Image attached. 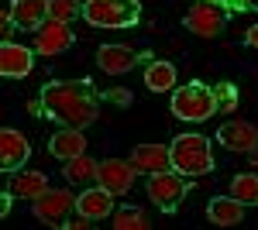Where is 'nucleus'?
Wrapping results in <instances>:
<instances>
[{"label":"nucleus","mask_w":258,"mask_h":230,"mask_svg":"<svg viewBox=\"0 0 258 230\" xmlns=\"http://www.w3.org/2000/svg\"><path fill=\"white\" fill-rule=\"evenodd\" d=\"M83 18L93 28H131L141 21L138 0H83Z\"/></svg>","instance_id":"nucleus-4"},{"label":"nucleus","mask_w":258,"mask_h":230,"mask_svg":"<svg viewBox=\"0 0 258 230\" xmlns=\"http://www.w3.org/2000/svg\"><path fill=\"white\" fill-rule=\"evenodd\" d=\"M241 7H258V0H241Z\"/></svg>","instance_id":"nucleus-31"},{"label":"nucleus","mask_w":258,"mask_h":230,"mask_svg":"<svg viewBox=\"0 0 258 230\" xmlns=\"http://www.w3.org/2000/svg\"><path fill=\"white\" fill-rule=\"evenodd\" d=\"M107 100H110V103H120V107H127V103H131V93H127V90H107Z\"/></svg>","instance_id":"nucleus-26"},{"label":"nucleus","mask_w":258,"mask_h":230,"mask_svg":"<svg viewBox=\"0 0 258 230\" xmlns=\"http://www.w3.org/2000/svg\"><path fill=\"white\" fill-rule=\"evenodd\" d=\"M169 158H172V169L186 179L207 175L214 169V151H210V141L203 134H179L169 144Z\"/></svg>","instance_id":"nucleus-2"},{"label":"nucleus","mask_w":258,"mask_h":230,"mask_svg":"<svg viewBox=\"0 0 258 230\" xmlns=\"http://www.w3.org/2000/svg\"><path fill=\"white\" fill-rule=\"evenodd\" d=\"M97 90L90 79H66V83H48L41 86V114L59 120L62 127H86L97 120Z\"/></svg>","instance_id":"nucleus-1"},{"label":"nucleus","mask_w":258,"mask_h":230,"mask_svg":"<svg viewBox=\"0 0 258 230\" xmlns=\"http://www.w3.org/2000/svg\"><path fill=\"white\" fill-rule=\"evenodd\" d=\"M7 189L14 192L18 199H38L41 192L48 189V175H45V172L18 169V172H11V179H7Z\"/></svg>","instance_id":"nucleus-17"},{"label":"nucleus","mask_w":258,"mask_h":230,"mask_svg":"<svg viewBox=\"0 0 258 230\" xmlns=\"http://www.w3.org/2000/svg\"><path fill=\"white\" fill-rule=\"evenodd\" d=\"M11 18L24 31H38L48 21V0H14L11 4Z\"/></svg>","instance_id":"nucleus-16"},{"label":"nucleus","mask_w":258,"mask_h":230,"mask_svg":"<svg viewBox=\"0 0 258 230\" xmlns=\"http://www.w3.org/2000/svg\"><path fill=\"white\" fill-rule=\"evenodd\" d=\"M73 41H76V35L69 31L66 21L48 18L38 31H35V52H38L41 58H52V55H59V52H66Z\"/></svg>","instance_id":"nucleus-8"},{"label":"nucleus","mask_w":258,"mask_h":230,"mask_svg":"<svg viewBox=\"0 0 258 230\" xmlns=\"http://www.w3.org/2000/svg\"><path fill=\"white\" fill-rule=\"evenodd\" d=\"M76 213L90 216V220H103V216H114V192H107L103 186H93L76 196Z\"/></svg>","instance_id":"nucleus-15"},{"label":"nucleus","mask_w":258,"mask_h":230,"mask_svg":"<svg viewBox=\"0 0 258 230\" xmlns=\"http://www.w3.org/2000/svg\"><path fill=\"white\" fill-rule=\"evenodd\" d=\"M141 58L145 55H138V52L127 48V45H100L97 65H100V72H107V76H120V72H131Z\"/></svg>","instance_id":"nucleus-12"},{"label":"nucleus","mask_w":258,"mask_h":230,"mask_svg":"<svg viewBox=\"0 0 258 230\" xmlns=\"http://www.w3.org/2000/svg\"><path fill=\"white\" fill-rule=\"evenodd\" d=\"M97 169H100V162H93L90 155H76V158L66 162L62 175H66V182H73V186H90V182H97Z\"/></svg>","instance_id":"nucleus-20"},{"label":"nucleus","mask_w":258,"mask_h":230,"mask_svg":"<svg viewBox=\"0 0 258 230\" xmlns=\"http://www.w3.org/2000/svg\"><path fill=\"white\" fill-rule=\"evenodd\" d=\"M189 189H193V186H189L186 175H179L176 169L148 175V199H152L162 213H176V206L182 203V196Z\"/></svg>","instance_id":"nucleus-5"},{"label":"nucleus","mask_w":258,"mask_h":230,"mask_svg":"<svg viewBox=\"0 0 258 230\" xmlns=\"http://www.w3.org/2000/svg\"><path fill=\"white\" fill-rule=\"evenodd\" d=\"M31 213L38 216L41 223H48V227H66L69 216L76 213V196L66 192V189H52L48 186L38 199H31Z\"/></svg>","instance_id":"nucleus-6"},{"label":"nucleus","mask_w":258,"mask_h":230,"mask_svg":"<svg viewBox=\"0 0 258 230\" xmlns=\"http://www.w3.org/2000/svg\"><path fill=\"white\" fill-rule=\"evenodd\" d=\"M114 230H148V216L141 206H120L114 210Z\"/></svg>","instance_id":"nucleus-23"},{"label":"nucleus","mask_w":258,"mask_h":230,"mask_svg":"<svg viewBox=\"0 0 258 230\" xmlns=\"http://www.w3.org/2000/svg\"><path fill=\"white\" fill-rule=\"evenodd\" d=\"M172 114L179 120H189V124H200L207 117L217 114V100H214V86H203L200 79L179 86L172 93Z\"/></svg>","instance_id":"nucleus-3"},{"label":"nucleus","mask_w":258,"mask_h":230,"mask_svg":"<svg viewBox=\"0 0 258 230\" xmlns=\"http://www.w3.org/2000/svg\"><path fill=\"white\" fill-rule=\"evenodd\" d=\"M217 141L227 151L251 155V151H258V127L248 124V120H227V124H220Z\"/></svg>","instance_id":"nucleus-10"},{"label":"nucleus","mask_w":258,"mask_h":230,"mask_svg":"<svg viewBox=\"0 0 258 230\" xmlns=\"http://www.w3.org/2000/svg\"><path fill=\"white\" fill-rule=\"evenodd\" d=\"M207 216L217 227H238L244 220V203H238L234 196H217V199L207 203Z\"/></svg>","instance_id":"nucleus-18"},{"label":"nucleus","mask_w":258,"mask_h":230,"mask_svg":"<svg viewBox=\"0 0 258 230\" xmlns=\"http://www.w3.org/2000/svg\"><path fill=\"white\" fill-rule=\"evenodd\" d=\"M127 162L141 175H155V172H169L172 169V158H169V148L165 144H138Z\"/></svg>","instance_id":"nucleus-13"},{"label":"nucleus","mask_w":258,"mask_h":230,"mask_svg":"<svg viewBox=\"0 0 258 230\" xmlns=\"http://www.w3.org/2000/svg\"><path fill=\"white\" fill-rule=\"evenodd\" d=\"M80 14H83V0H48V18L69 24L73 18H80Z\"/></svg>","instance_id":"nucleus-24"},{"label":"nucleus","mask_w":258,"mask_h":230,"mask_svg":"<svg viewBox=\"0 0 258 230\" xmlns=\"http://www.w3.org/2000/svg\"><path fill=\"white\" fill-rule=\"evenodd\" d=\"M11 199H14V192L7 189V192H4V199H0V216H7V213H11Z\"/></svg>","instance_id":"nucleus-30"},{"label":"nucleus","mask_w":258,"mask_h":230,"mask_svg":"<svg viewBox=\"0 0 258 230\" xmlns=\"http://www.w3.org/2000/svg\"><path fill=\"white\" fill-rule=\"evenodd\" d=\"M244 45H251V48H258V24H251V28L244 31Z\"/></svg>","instance_id":"nucleus-28"},{"label":"nucleus","mask_w":258,"mask_h":230,"mask_svg":"<svg viewBox=\"0 0 258 230\" xmlns=\"http://www.w3.org/2000/svg\"><path fill=\"white\" fill-rule=\"evenodd\" d=\"M0 28H4V35L11 38V28H14V18H11V11H4V14H0Z\"/></svg>","instance_id":"nucleus-29"},{"label":"nucleus","mask_w":258,"mask_h":230,"mask_svg":"<svg viewBox=\"0 0 258 230\" xmlns=\"http://www.w3.org/2000/svg\"><path fill=\"white\" fill-rule=\"evenodd\" d=\"M48 151L55 158H62V162H69L76 155H86V137H83L80 127H62L59 134L48 141Z\"/></svg>","instance_id":"nucleus-19"},{"label":"nucleus","mask_w":258,"mask_h":230,"mask_svg":"<svg viewBox=\"0 0 258 230\" xmlns=\"http://www.w3.org/2000/svg\"><path fill=\"white\" fill-rule=\"evenodd\" d=\"M35 65V48H24V45H11L4 41L0 45V72L7 79H24Z\"/></svg>","instance_id":"nucleus-14"},{"label":"nucleus","mask_w":258,"mask_h":230,"mask_svg":"<svg viewBox=\"0 0 258 230\" xmlns=\"http://www.w3.org/2000/svg\"><path fill=\"white\" fill-rule=\"evenodd\" d=\"M28 155H31V144H28V137L14 131V127H4L0 131V169L11 175L18 172L21 165L28 162Z\"/></svg>","instance_id":"nucleus-11"},{"label":"nucleus","mask_w":258,"mask_h":230,"mask_svg":"<svg viewBox=\"0 0 258 230\" xmlns=\"http://www.w3.org/2000/svg\"><path fill=\"white\" fill-rule=\"evenodd\" d=\"M182 24H186V31H193L200 38H217L224 31V24H227V7H220L214 0H197L186 11Z\"/></svg>","instance_id":"nucleus-7"},{"label":"nucleus","mask_w":258,"mask_h":230,"mask_svg":"<svg viewBox=\"0 0 258 230\" xmlns=\"http://www.w3.org/2000/svg\"><path fill=\"white\" fill-rule=\"evenodd\" d=\"M214 100H217V114H231L238 107V90L231 83H217L214 86Z\"/></svg>","instance_id":"nucleus-25"},{"label":"nucleus","mask_w":258,"mask_h":230,"mask_svg":"<svg viewBox=\"0 0 258 230\" xmlns=\"http://www.w3.org/2000/svg\"><path fill=\"white\" fill-rule=\"evenodd\" d=\"M145 86L152 93H169L176 90V65L172 62H148L145 69Z\"/></svg>","instance_id":"nucleus-21"},{"label":"nucleus","mask_w":258,"mask_h":230,"mask_svg":"<svg viewBox=\"0 0 258 230\" xmlns=\"http://www.w3.org/2000/svg\"><path fill=\"white\" fill-rule=\"evenodd\" d=\"M69 230H86L90 227V216H83V213H76V216H69V223H66Z\"/></svg>","instance_id":"nucleus-27"},{"label":"nucleus","mask_w":258,"mask_h":230,"mask_svg":"<svg viewBox=\"0 0 258 230\" xmlns=\"http://www.w3.org/2000/svg\"><path fill=\"white\" fill-rule=\"evenodd\" d=\"M135 165L131 162H124V158H103L97 169V186H103L107 192H114V196H124V192L131 189V182H135Z\"/></svg>","instance_id":"nucleus-9"},{"label":"nucleus","mask_w":258,"mask_h":230,"mask_svg":"<svg viewBox=\"0 0 258 230\" xmlns=\"http://www.w3.org/2000/svg\"><path fill=\"white\" fill-rule=\"evenodd\" d=\"M231 196H234L238 203H244V206L258 203V175H255V172L234 175V182H231Z\"/></svg>","instance_id":"nucleus-22"}]
</instances>
